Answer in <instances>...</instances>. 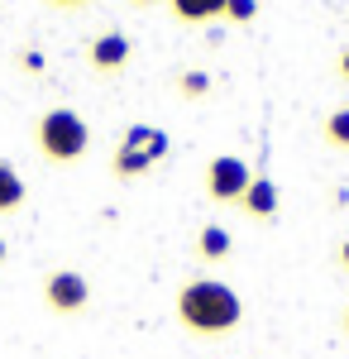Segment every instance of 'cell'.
<instances>
[{"label": "cell", "instance_id": "cell-1", "mask_svg": "<svg viewBox=\"0 0 349 359\" xmlns=\"http://www.w3.org/2000/svg\"><path fill=\"white\" fill-rule=\"evenodd\" d=\"M177 321L201 340H220V335L240 331L244 297L220 278H191L177 287Z\"/></svg>", "mask_w": 349, "mask_h": 359}, {"label": "cell", "instance_id": "cell-2", "mask_svg": "<svg viewBox=\"0 0 349 359\" xmlns=\"http://www.w3.org/2000/svg\"><path fill=\"white\" fill-rule=\"evenodd\" d=\"M34 144H39V154H43L48 163L67 168V163H77V158H86V149H91V125H86L72 106H53V111L39 115Z\"/></svg>", "mask_w": 349, "mask_h": 359}, {"label": "cell", "instance_id": "cell-3", "mask_svg": "<svg viewBox=\"0 0 349 359\" xmlns=\"http://www.w3.org/2000/svg\"><path fill=\"white\" fill-rule=\"evenodd\" d=\"M163 158H167V135L158 125H130L120 135V144H115V154H110V172L120 182H135L153 163H163Z\"/></svg>", "mask_w": 349, "mask_h": 359}, {"label": "cell", "instance_id": "cell-4", "mask_svg": "<svg viewBox=\"0 0 349 359\" xmlns=\"http://www.w3.org/2000/svg\"><path fill=\"white\" fill-rule=\"evenodd\" d=\"M249 182H254V168L244 163L240 154H215L206 163V196L215 206H240Z\"/></svg>", "mask_w": 349, "mask_h": 359}, {"label": "cell", "instance_id": "cell-5", "mask_svg": "<svg viewBox=\"0 0 349 359\" xmlns=\"http://www.w3.org/2000/svg\"><path fill=\"white\" fill-rule=\"evenodd\" d=\"M43 306L57 311V316H77V311L91 306V283L77 269H53L43 278Z\"/></svg>", "mask_w": 349, "mask_h": 359}, {"label": "cell", "instance_id": "cell-6", "mask_svg": "<svg viewBox=\"0 0 349 359\" xmlns=\"http://www.w3.org/2000/svg\"><path fill=\"white\" fill-rule=\"evenodd\" d=\"M130 57H135V43H130V34H120V29H106V34H96V39L86 43V62H91L96 77H120V72L130 67Z\"/></svg>", "mask_w": 349, "mask_h": 359}, {"label": "cell", "instance_id": "cell-7", "mask_svg": "<svg viewBox=\"0 0 349 359\" xmlns=\"http://www.w3.org/2000/svg\"><path fill=\"white\" fill-rule=\"evenodd\" d=\"M240 211L249 216V221H259V225L278 221V182L264 177V172H254V182H249L244 196H240Z\"/></svg>", "mask_w": 349, "mask_h": 359}, {"label": "cell", "instance_id": "cell-8", "mask_svg": "<svg viewBox=\"0 0 349 359\" xmlns=\"http://www.w3.org/2000/svg\"><path fill=\"white\" fill-rule=\"evenodd\" d=\"M230 249H235V235L225 225H201V235H196V259L201 264H225Z\"/></svg>", "mask_w": 349, "mask_h": 359}, {"label": "cell", "instance_id": "cell-9", "mask_svg": "<svg viewBox=\"0 0 349 359\" xmlns=\"http://www.w3.org/2000/svg\"><path fill=\"white\" fill-rule=\"evenodd\" d=\"M167 10L177 25H211L225 15V0H167Z\"/></svg>", "mask_w": 349, "mask_h": 359}, {"label": "cell", "instance_id": "cell-10", "mask_svg": "<svg viewBox=\"0 0 349 359\" xmlns=\"http://www.w3.org/2000/svg\"><path fill=\"white\" fill-rule=\"evenodd\" d=\"M25 177H20V168L10 163V158H0V216H10V211H20L25 206Z\"/></svg>", "mask_w": 349, "mask_h": 359}, {"label": "cell", "instance_id": "cell-11", "mask_svg": "<svg viewBox=\"0 0 349 359\" xmlns=\"http://www.w3.org/2000/svg\"><path fill=\"white\" fill-rule=\"evenodd\" d=\"M321 139H325V149H335V154H349V106H340V111L325 115Z\"/></svg>", "mask_w": 349, "mask_h": 359}, {"label": "cell", "instance_id": "cell-12", "mask_svg": "<svg viewBox=\"0 0 349 359\" xmlns=\"http://www.w3.org/2000/svg\"><path fill=\"white\" fill-rule=\"evenodd\" d=\"M211 72H201V67H191L177 77V91H182V101H201V96H211Z\"/></svg>", "mask_w": 349, "mask_h": 359}, {"label": "cell", "instance_id": "cell-13", "mask_svg": "<svg viewBox=\"0 0 349 359\" xmlns=\"http://www.w3.org/2000/svg\"><path fill=\"white\" fill-rule=\"evenodd\" d=\"M259 15V0H225V15L220 20H230V25H249Z\"/></svg>", "mask_w": 349, "mask_h": 359}, {"label": "cell", "instance_id": "cell-14", "mask_svg": "<svg viewBox=\"0 0 349 359\" xmlns=\"http://www.w3.org/2000/svg\"><path fill=\"white\" fill-rule=\"evenodd\" d=\"M20 67L39 77V72H43V53H39V48H25V53H20Z\"/></svg>", "mask_w": 349, "mask_h": 359}, {"label": "cell", "instance_id": "cell-15", "mask_svg": "<svg viewBox=\"0 0 349 359\" xmlns=\"http://www.w3.org/2000/svg\"><path fill=\"white\" fill-rule=\"evenodd\" d=\"M335 77L349 82V48H340V57H335Z\"/></svg>", "mask_w": 349, "mask_h": 359}, {"label": "cell", "instance_id": "cell-16", "mask_svg": "<svg viewBox=\"0 0 349 359\" xmlns=\"http://www.w3.org/2000/svg\"><path fill=\"white\" fill-rule=\"evenodd\" d=\"M43 5H53V10H86L91 0H43Z\"/></svg>", "mask_w": 349, "mask_h": 359}, {"label": "cell", "instance_id": "cell-17", "mask_svg": "<svg viewBox=\"0 0 349 359\" xmlns=\"http://www.w3.org/2000/svg\"><path fill=\"white\" fill-rule=\"evenodd\" d=\"M335 259H340V269L349 273V240H340V249H335Z\"/></svg>", "mask_w": 349, "mask_h": 359}, {"label": "cell", "instance_id": "cell-18", "mask_svg": "<svg viewBox=\"0 0 349 359\" xmlns=\"http://www.w3.org/2000/svg\"><path fill=\"white\" fill-rule=\"evenodd\" d=\"M130 5H135V10H153L158 0H130Z\"/></svg>", "mask_w": 349, "mask_h": 359}, {"label": "cell", "instance_id": "cell-19", "mask_svg": "<svg viewBox=\"0 0 349 359\" xmlns=\"http://www.w3.org/2000/svg\"><path fill=\"white\" fill-rule=\"evenodd\" d=\"M5 254H10V249H5V240H0V264H5Z\"/></svg>", "mask_w": 349, "mask_h": 359}, {"label": "cell", "instance_id": "cell-20", "mask_svg": "<svg viewBox=\"0 0 349 359\" xmlns=\"http://www.w3.org/2000/svg\"><path fill=\"white\" fill-rule=\"evenodd\" d=\"M345 335H349V306H345Z\"/></svg>", "mask_w": 349, "mask_h": 359}]
</instances>
